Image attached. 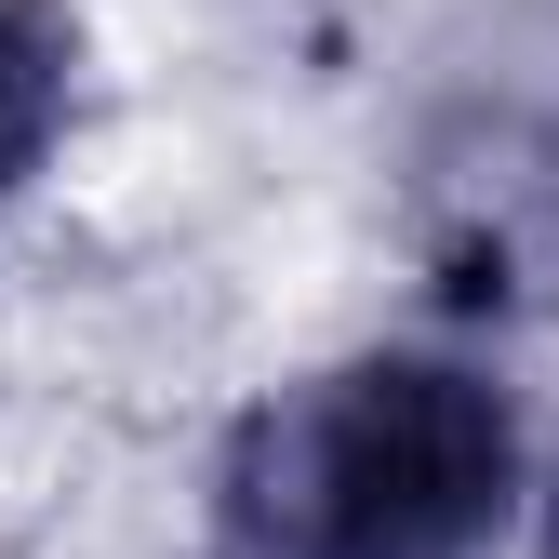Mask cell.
I'll return each instance as SVG.
<instances>
[{"mask_svg": "<svg viewBox=\"0 0 559 559\" xmlns=\"http://www.w3.org/2000/svg\"><path fill=\"white\" fill-rule=\"evenodd\" d=\"M67 120V27L40 0H0V200H14Z\"/></svg>", "mask_w": 559, "mask_h": 559, "instance_id": "cell-2", "label": "cell"}, {"mask_svg": "<svg viewBox=\"0 0 559 559\" xmlns=\"http://www.w3.org/2000/svg\"><path fill=\"white\" fill-rule=\"evenodd\" d=\"M520 493L507 400L453 360H346L266 400L227 453L240 559H493Z\"/></svg>", "mask_w": 559, "mask_h": 559, "instance_id": "cell-1", "label": "cell"}, {"mask_svg": "<svg viewBox=\"0 0 559 559\" xmlns=\"http://www.w3.org/2000/svg\"><path fill=\"white\" fill-rule=\"evenodd\" d=\"M546 559H559V493H546Z\"/></svg>", "mask_w": 559, "mask_h": 559, "instance_id": "cell-3", "label": "cell"}]
</instances>
